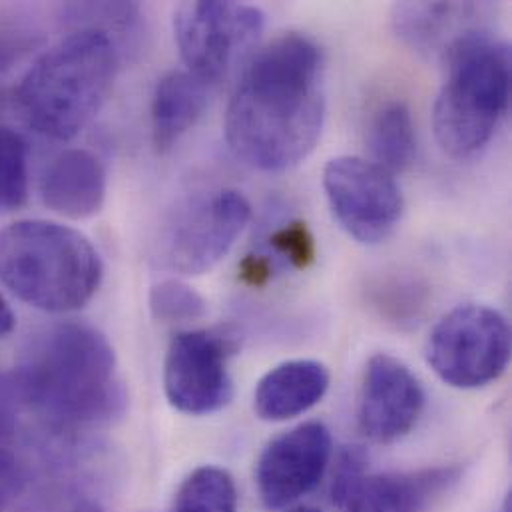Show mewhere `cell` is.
I'll return each instance as SVG.
<instances>
[{"label": "cell", "instance_id": "d6986e66", "mask_svg": "<svg viewBox=\"0 0 512 512\" xmlns=\"http://www.w3.org/2000/svg\"><path fill=\"white\" fill-rule=\"evenodd\" d=\"M170 512H238L234 477L220 467H200L180 485Z\"/></svg>", "mask_w": 512, "mask_h": 512}, {"label": "cell", "instance_id": "7a4b0ae2", "mask_svg": "<svg viewBox=\"0 0 512 512\" xmlns=\"http://www.w3.org/2000/svg\"><path fill=\"white\" fill-rule=\"evenodd\" d=\"M16 389L38 413L64 427H98L126 409V389L110 341L88 323H60L22 357Z\"/></svg>", "mask_w": 512, "mask_h": 512}, {"label": "cell", "instance_id": "7402d4cb", "mask_svg": "<svg viewBox=\"0 0 512 512\" xmlns=\"http://www.w3.org/2000/svg\"><path fill=\"white\" fill-rule=\"evenodd\" d=\"M269 246L293 267L305 269L317 257V246L305 222H289L269 236Z\"/></svg>", "mask_w": 512, "mask_h": 512}, {"label": "cell", "instance_id": "44dd1931", "mask_svg": "<svg viewBox=\"0 0 512 512\" xmlns=\"http://www.w3.org/2000/svg\"><path fill=\"white\" fill-rule=\"evenodd\" d=\"M152 315L162 323H186L206 315V299L180 279H164L150 291Z\"/></svg>", "mask_w": 512, "mask_h": 512}, {"label": "cell", "instance_id": "3957f363", "mask_svg": "<svg viewBox=\"0 0 512 512\" xmlns=\"http://www.w3.org/2000/svg\"><path fill=\"white\" fill-rule=\"evenodd\" d=\"M118 64L110 34L100 28H80L28 68L14 92L16 112L44 138L72 140L108 102Z\"/></svg>", "mask_w": 512, "mask_h": 512}, {"label": "cell", "instance_id": "ba28073f", "mask_svg": "<svg viewBox=\"0 0 512 512\" xmlns=\"http://www.w3.org/2000/svg\"><path fill=\"white\" fill-rule=\"evenodd\" d=\"M323 190L337 224L363 246L383 244L403 218V194L393 174L359 156H339L323 170Z\"/></svg>", "mask_w": 512, "mask_h": 512}, {"label": "cell", "instance_id": "e0dca14e", "mask_svg": "<svg viewBox=\"0 0 512 512\" xmlns=\"http://www.w3.org/2000/svg\"><path fill=\"white\" fill-rule=\"evenodd\" d=\"M210 86L188 70L166 74L152 98V142L158 154L170 152L200 120Z\"/></svg>", "mask_w": 512, "mask_h": 512}, {"label": "cell", "instance_id": "52a82bcc", "mask_svg": "<svg viewBox=\"0 0 512 512\" xmlns=\"http://www.w3.org/2000/svg\"><path fill=\"white\" fill-rule=\"evenodd\" d=\"M265 14L238 2H184L174 14L176 44L190 74L208 86L244 62L263 32Z\"/></svg>", "mask_w": 512, "mask_h": 512}, {"label": "cell", "instance_id": "4fadbf2b", "mask_svg": "<svg viewBox=\"0 0 512 512\" xmlns=\"http://www.w3.org/2000/svg\"><path fill=\"white\" fill-rule=\"evenodd\" d=\"M425 409V391L397 357L377 353L365 367L359 397V429L379 445L407 437Z\"/></svg>", "mask_w": 512, "mask_h": 512}, {"label": "cell", "instance_id": "5b68a950", "mask_svg": "<svg viewBox=\"0 0 512 512\" xmlns=\"http://www.w3.org/2000/svg\"><path fill=\"white\" fill-rule=\"evenodd\" d=\"M447 76L433 108L439 146L453 158L479 154L511 104V48L485 28L445 54Z\"/></svg>", "mask_w": 512, "mask_h": 512}, {"label": "cell", "instance_id": "d4e9b609", "mask_svg": "<svg viewBox=\"0 0 512 512\" xmlns=\"http://www.w3.org/2000/svg\"><path fill=\"white\" fill-rule=\"evenodd\" d=\"M76 512H104V511H100V509H98V507H94V505H84V507H80V509H78V511Z\"/></svg>", "mask_w": 512, "mask_h": 512}, {"label": "cell", "instance_id": "cb8c5ba5", "mask_svg": "<svg viewBox=\"0 0 512 512\" xmlns=\"http://www.w3.org/2000/svg\"><path fill=\"white\" fill-rule=\"evenodd\" d=\"M12 327H14V313L0 295V337L8 335L12 331Z\"/></svg>", "mask_w": 512, "mask_h": 512}, {"label": "cell", "instance_id": "5bb4252c", "mask_svg": "<svg viewBox=\"0 0 512 512\" xmlns=\"http://www.w3.org/2000/svg\"><path fill=\"white\" fill-rule=\"evenodd\" d=\"M40 198L48 210L68 220L96 216L106 198L104 164L88 150L62 152L40 180Z\"/></svg>", "mask_w": 512, "mask_h": 512}, {"label": "cell", "instance_id": "8fae6325", "mask_svg": "<svg viewBox=\"0 0 512 512\" xmlns=\"http://www.w3.org/2000/svg\"><path fill=\"white\" fill-rule=\"evenodd\" d=\"M228 343L208 329L180 331L164 361V389L180 413L202 417L222 411L234 397Z\"/></svg>", "mask_w": 512, "mask_h": 512}, {"label": "cell", "instance_id": "ffe728a7", "mask_svg": "<svg viewBox=\"0 0 512 512\" xmlns=\"http://www.w3.org/2000/svg\"><path fill=\"white\" fill-rule=\"evenodd\" d=\"M28 198V146L24 138L0 128V210H18Z\"/></svg>", "mask_w": 512, "mask_h": 512}, {"label": "cell", "instance_id": "30bf717a", "mask_svg": "<svg viewBox=\"0 0 512 512\" xmlns=\"http://www.w3.org/2000/svg\"><path fill=\"white\" fill-rule=\"evenodd\" d=\"M252 218L248 198L220 190L182 210L162 242L160 261L180 275H202L230 254Z\"/></svg>", "mask_w": 512, "mask_h": 512}, {"label": "cell", "instance_id": "9c48e42d", "mask_svg": "<svg viewBox=\"0 0 512 512\" xmlns=\"http://www.w3.org/2000/svg\"><path fill=\"white\" fill-rule=\"evenodd\" d=\"M459 481L453 467L411 473H371L359 447L341 451L331 485L339 512H431Z\"/></svg>", "mask_w": 512, "mask_h": 512}, {"label": "cell", "instance_id": "6da1fadb", "mask_svg": "<svg viewBox=\"0 0 512 512\" xmlns=\"http://www.w3.org/2000/svg\"><path fill=\"white\" fill-rule=\"evenodd\" d=\"M325 124L323 56L287 32L250 56L226 112L232 154L259 172H285L317 146Z\"/></svg>", "mask_w": 512, "mask_h": 512}, {"label": "cell", "instance_id": "9a60e30c", "mask_svg": "<svg viewBox=\"0 0 512 512\" xmlns=\"http://www.w3.org/2000/svg\"><path fill=\"white\" fill-rule=\"evenodd\" d=\"M483 8L473 2H405L393 8V26L413 50L445 58L461 38L483 30L477 20Z\"/></svg>", "mask_w": 512, "mask_h": 512}, {"label": "cell", "instance_id": "ac0fdd59", "mask_svg": "<svg viewBox=\"0 0 512 512\" xmlns=\"http://www.w3.org/2000/svg\"><path fill=\"white\" fill-rule=\"evenodd\" d=\"M369 152L379 168L389 174L409 170L417 156V132L411 110L403 102L383 106L369 128Z\"/></svg>", "mask_w": 512, "mask_h": 512}, {"label": "cell", "instance_id": "7c38bea8", "mask_svg": "<svg viewBox=\"0 0 512 512\" xmlns=\"http://www.w3.org/2000/svg\"><path fill=\"white\" fill-rule=\"evenodd\" d=\"M331 455V433L317 421L297 425L269 441L256 467L263 505L281 511L309 495L321 483Z\"/></svg>", "mask_w": 512, "mask_h": 512}, {"label": "cell", "instance_id": "2e32d148", "mask_svg": "<svg viewBox=\"0 0 512 512\" xmlns=\"http://www.w3.org/2000/svg\"><path fill=\"white\" fill-rule=\"evenodd\" d=\"M329 371L313 359L285 361L257 383L254 409L267 423H281L313 409L329 389Z\"/></svg>", "mask_w": 512, "mask_h": 512}, {"label": "cell", "instance_id": "603a6c76", "mask_svg": "<svg viewBox=\"0 0 512 512\" xmlns=\"http://www.w3.org/2000/svg\"><path fill=\"white\" fill-rule=\"evenodd\" d=\"M273 267L271 261L267 256H252L244 257V261L240 263V277L244 283L252 285V287H261L271 279Z\"/></svg>", "mask_w": 512, "mask_h": 512}, {"label": "cell", "instance_id": "8992f818", "mask_svg": "<svg viewBox=\"0 0 512 512\" xmlns=\"http://www.w3.org/2000/svg\"><path fill=\"white\" fill-rule=\"evenodd\" d=\"M425 357L437 377L455 389L487 387L507 371L511 327L493 307L459 305L429 333Z\"/></svg>", "mask_w": 512, "mask_h": 512}, {"label": "cell", "instance_id": "484cf974", "mask_svg": "<svg viewBox=\"0 0 512 512\" xmlns=\"http://www.w3.org/2000/svg\"><path fill=\"white\" fill-rule=\"evenodd\" d=\"M287 512H319L317 509H311V507H295V509H291V511Z\"/></svg>", "mask_w": 512, "mask_h": 512}, {"label": "cell", "instance_id": "277c9868", "mask_svg": "<svg viewBox=\"0 0 512 512\" xmlns=\"http://www.w3.org/2000/svg\"><path fill=\"white\" fill-rule=\"evenodd\" d=\"M102 275L100 254L74 228L20 220L0 230V281L36 309L66 313L84 307Z\"/></svg>", "mask_w": 512, "mask_h": 512}]
</instances>
